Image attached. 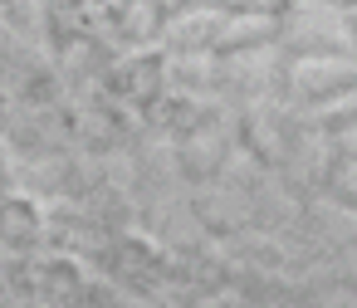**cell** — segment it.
<instances>
[{"label":"cell","mask_w":357,"mask_h":308,"mask_svg":"<svg viewBox=\"0 0 357 308\" xmlns=\"http://www.w3.org/2000/svg\"><path fill=\"white\" fill-rule=\"evenodd\" d=\"M220 25H225L220 6H191V10L167 20V40H176V45H215Z\"/></svg>","instance_id":"1"},{"label":"cell","mask_w":357,"mask_h":308,"mask_svg":"<svg viewBox=\"0 0 357 308\" xmlns=\"http://www.w3.org/2000/svg\"><path fill=\"white\" fill-rule=\"evenodd\" d=\"M259 35H269V15H250V10H225V25H220V35H215V45L220 49H235V45H250V40H259Z\"/></svg>","instance_id":"2"}]
</instances>
